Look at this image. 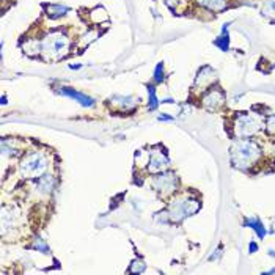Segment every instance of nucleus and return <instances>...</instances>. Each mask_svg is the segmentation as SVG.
<instances>
[{
	"instance_id": "obj_1",
	"label": "nucleus",
	"mask_w": 275,
	"mask_h": 275,
	"mask_svg": "<svg viewBox=\"0 0 275 275\" xmlns=\"http://www.w3.org/2000/svg\"><path fill=\"white\" fill-rule=\"evenodd\" d=\"M259 154V146L252 140H239L231 148V160L239 168H247L252 164H255Z\"/></svg>"
},
{
	"instance_id": "obj_2",
	"label": "nucleus",
	"mask_w": 275,
	"mask_h": 275,
	"mask_svg": "<svg viewBox=\"0 0 275 275\" xmlns=\"http://www.w3.org/2000/svg\"><path fill=\"white\" fill-rule=\"evenodd\" d=\"M69 41L63 33H52L41 43V51L47 60H59L66 54Z\"/></svg>"
},
{
	"instance_id": "obj_3",
	"label": "nucleus",
	"mask_w": 275,
	"mask_h": 275,
	"mask_svg": "<svg viewBox=\"0 0 275 275\" xmlns=\"http://www.w3.org/2000/svg\"><path fill=\"white\" fill-rule=\"evenodd\" d=\"M46 168L47 160L44 154L41 153H32L20 162V173L24 178H39L46 172Z\"/></svg>"
},
{
	"instance_id": "obj_4",
	"label": "nucleus",
	"mask_w": 275,
	"mask_h": 275,
	"mask_svg": "<svg viewBox=\"0 0 275 275\" xmlns=\"http://www.w3.org/2000/svg\"><path fill=\"white\" fill-rule=\"evenodd\" d=\"M200 209V203L196 200H176L170 204L168 209V217L173 222H179L187 216L195 214Z\"/></svg>"
},
{
	"instance_id": "obj_5",
	"label": "nucleus",
	"mask_w": 275,
	"mask_h": 275,
	"mask_svg": "<svg viewBox=\"0 0 275 275\" xmlns=\"http://www.w3.org/2000/svg\"><path fill=\"white\" fill-rule=\"evenodd\" d=\"M258 129H259V121L255 117H252L249 114L239 115L235 123V132H236V136L241 138H247L253 136Z\"/></svg>"
},
{
	"instance_id": "obj_6",
	"label": "nucleus",
	"mask_w": 275,
	"mask_h": 275,
	"mask_svg": "<svg viewBox=\"0 0 275 275\" xmlns=\"http://www.w3.org/2000/svg\"><path fill=\"white\" fill-rule=\"evenodd\" d=\"M148 170L153 172V173H157V172H162L164 168L168 167V159L164 156L162 153L159 151H153L151 153V157H150V162H148Z\"/></svg>"
},
{
	"instance_id": "obj_7",
	"label": "nucleus",
	"mask_w": 275,
	"mask_h": 275,
	"mask_svg": "<svg viewBox=\"0 0 275 275\" xmlns=\"http://www.w3.org/2000/svg\"><path fill=\"white\" fill-rule=\"evenodd\" d=\"M222 104H223V95H222V91H218V90L209 91V93L203 98V105L208 110H216L220 107Z\"/></svg>"
},
{
	"instance_id": "obj_8",
	"label": "nucleus",
	"mask_w": 275,
	"mask_h": 275,
	"mask_svg": "<svg viewBox=\"0 0 275 275\" xmlns=\"http://www.w3.org/2000/svg\"><path fill=\"white\" fill-rule=\"evenodd\" d=\"M176 184V179L173 175H160L154 181V187L157 190H162V192H172L175 189Z\"/></svg>"
},
{
	"instance_id": "obj_9",
	"label": "nucleus",
	"mask_w": 275,
	"mask_h": 275,
	"mask_svg": "<svg viewBox=\"0 0 275 275\" xmlns=\"http://www.w3.org/2000/svg\"><path fill=\"white\" fill-rule=\"evenodd\" d=\"M60 93L74 98L76 101H79L82 105H87V107L93 105V99H91V98H88V96H85V95H82V93H77V91H74V90H71V88H61Z\"/></svg>"
},
{
	"instance_id": "obj_10",
	"label": "nucleus",
	"mask_w": 275,
	"mask_h": 275,
	"mask_svg": "<svg viewBox=\"0 0 275 275\" xmlns=\"http://www.w3.org/2000/svg\"><path fill=\"white\" fill-rule=\"evenodd\" d=\"M198 3L211 11H222L225 10V6H227L225 0H198Z\"/></svg>"
},
{
	"instance_id": "obj_11",
	"label": "nucleus",
	"mask_w": 275,
	"mask_h": 275,
	"mask_svg": "<svg viewBox=\"0 0 275 275\" xmlns=\"http://www.w3.org/2000/svg\"><path fill=\"white\" fill-rule=\"evenodd\" d=\"M66 11H68L66 6H61V5H49L47 6V15L51 16L52 19L61 18Z\"/></svg>"
},
{
	"instance_id": "obj_12",
	"label": "nucleus",
	"mask_w": 275,
	"mask_h": 275,
	"mask_svg": "<svg viewBox=\"0 0 275 275\" xmlns=\"http://www.w3.org/2000/svg\"><path fill=\"white\" fill-rule=\"evenodd\" d=\"M52 178L49 175L46 176H41L39 181H38V189L41 190V192H44V194H49L51 192V189H52Z\"/></svg>"
},
{
	"instance_id": "obj_13",
	"label": "nucleus",
	"mask_w": 275,
	"mask_h": 275,
	"mask_svg": "<svg viewBox=\"0 0 275 275\" xmlns=\"http://www.w3.org/2000/svg\"><path fill=\"white\" fill-rule=\"evenodd\" d=\"M263 15L269 16V18H275V0H267L263 6Z\"/></svg>"
},
{
	"instance_id": "obj_14",
	"label": "nucleus",
	"mask_w": 275,
	"mask_h": 275,
	"mask_svg": "<svg viewBox=\"0 0 275 275\" xmlns=\"http://www.w3.org/2000/svg\"><path fill=\"white\" fill-rule=\"evenodd\" d=\"M249 225H250L253 230H256V233H258L259 236H264V228H263V225H261V223L256 220V218H250Z\"/></svg>"
},
{
	"instance_id": "obj_15",
	"label": "nucleus",
	"mask_w": 275,
	"mask_h": 275,
	"mask_svg": "<svg viewBox=\"0 0 275 275\" xmlns=\"http://www.w3.org/2000/svg\"><path fill=\"white\" fill-rule=\"evenodd\" d=\"M266 128H267V132H269L271 136H275V115H272V117L267 118Z\"/></svg>"
},
{
	"instance_id": "obj_16",
	"label": "nucleus",
	"mask_w": 275,
	"mask_h": 275,
	"mask_svg": "<svg viewBox=\"0 0 275 275\" xmlns=\"http://www.w3.org/2000/svg\"><path fill=\"white\" fill-rule=\"evenodd\" d=\"M148 93H150V96H151V104H150V107H151V109H156L157 101H156V95H154V88H153V87L148 88Z\"/></svg>"
},
{
	"instance_id": "obj_17",
	"label": "nucleus",
	"mask_w": 275,
	"mask_h": 275,
	"mask_svg": "<svg viewBox=\"0 0 275 275\" xmlns=\"http://www.w3.org/2000/svg\"><path fill=\"white\" fill-rule=\"evenodd\" d=\"M160 71H162V65H159L157 68H156V80H160L162 77H160Z\"/></svg>"
}]
</instances>
